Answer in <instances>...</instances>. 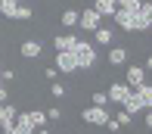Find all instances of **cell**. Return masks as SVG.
I'll return each mask as SVG.
<instances>
[{
    "instance_id": "obj_1",
    "label": "cell",
    "mask_w": 152,
    "mask_h": 134,
    "mask_svg": "<svg viewBox=\"0 0 152 134\" xmlns=\"http://www.w3.org/2000/svg\"><path fill=\"white\" fill-rule=\"evenodd\" d=\"M115 25L121 31H149L152 28V0H118L115 6Z\"/></svg>"
},
{
    "instance_id": "obj_2",
    "label": "cell",
    "mask_w": 152,
    "mask_h": 134,
    "mask_svg": "<svg viewBox=\"0 0 152 134\" xmlns=\"http://www.w3.org/2000/svg\"><path fill=\"white\" fill-rule=\"evenodd\" d=\"M152 106V87L149 84H140V87H134L127 94V100L121 103V109L124 112H130V115H137V112H146Z\"/></svg>"
},
{
    "instance_id": "obj_3",
    "label": "cell",
    "mask_w": 152,
    "mask_h": 134,
    "mask_svg": "<svg viewBox=\"0 0 152 134\" xmlns=\"http://www.w3.org/2000/svg\"><path fill=\"white\" fill-rule=\"evenodd\" d=\"M68 53H75V59H78V72H87V69L96 66V47L90 44V41H84V38L75 41V47Z\"/></svg>"
},
{
    "instance_id": "obj_4",
    "label": "cell",
    "mask_w": 152,
    "mask_h": 134,
    "mask_svg": "<svg viewBox=\"0 0 152 134\" xmlns=\"http://www.w3.org/2000/svg\"><path fill=\"white\" fill-rule=\"evenodd\" d=\"M109 112L106 106H87V109H81V122H87V125H96V128H102V125L109 122Z\"/></svg>"
},
{
    "instance_id": "obj_5",
    "label": "cell",
    "mask_w": 152,
    "mask_h": 134,
    "mask_svg": "<svg viewBox=\"0 0 152 134\" xmlns=\"http://www.w3.org/2000/svg\"><path fill=\"white\" fill-rule=\"evenodd\" d=\"M99 25H102V19H99V13H96L93 6H87V10L78 13V28H84V31H96Z\"/></svg>"
},
{
    "instance_id": "obj_6",
    "label": "cell",
    "mask_w": 152,
    "mask_h": 134,
    "mask_svg": "<svg viewBox=\"0 0 152 134\" xmlns=\"http://www.w3.org/2000/svg\"><path fill=\"white\" fill-rule=\"evenodd\" d=\"M56 72H65V75H75L78 72V59H75V53H68V50H62V53H56Z\"/></svg>"
},
{
    "instance_id": "obj_7",
    "label": "cell",
    "mask_w": 152,
    "mask_h": 134,
    "mask_svg": "<svg viewBox=\"0 0 152 134\" xmlns=\"http://www.w3.org/2000/svg\"><path fill=\"white\" fill-rule=\"evenodd\" d=\"M130 90H134V87H127L124 81H112V84H109V90H106V97H109V103H118V106H121V103L127 100Z\"/></svg>"
},
{
    "instance_id": "obj_8",
    "label": "cell",
    "mask_w": 152,
    "mask_h": 134,
    "mask_svg": "<svg viewBox=\"0 0 152 134\" xmlns=\"http://www.w3.org/2000/svg\"><path fill=\"white\" fill-rule=\"evenodd\" d=\"M37 125L31 122V112H16V122H12V131L10 134H34Z\"/></svg>"
},
{
    "instance_id": "obj_9",
    "label": "cell",
    "mask_w": 152,
    "mask_h": 134,
    "mask_svg": "<svg viewBox=\"0 0 152 134\" xmlns=\"http://www.w3.org/2000/svg\"><path fill=\"white\" fill-rule=\"evenodd\" d=\"M124 84H127V87H140V84H146V69H143V66H127V72H124Z\"/></svg>"
},
{
    "instance_id": "obj_10",
    "label": "cell",
    "mask_w": 152,
    "mask_h": 134,
    "mask_svg": "<svg viewBox=\"0 0 152 134\" xmlns=\"http://www.w3.org/2000/svg\"><path fill=\"white\" fill-rule=\"evenodd\" d=\"M127 59H130V50H127V47H109V53H106V62H109V66H124Z\"/></svg>"
},
{
    "instance_id": "obj_11",
    "label": "cell",
    "mask_w": 152,
    "mask_h": 134,
    "mask_svg": "<svg viewBox=\"0 0 152 134\" xmlns=\"http://www.w3.org/2000/svg\"><path fill=\"white\" fill-rule=\"evenodd\" d=\"M19 53H22L25 59H37V56L44 53V44H40V41H25V44L19 47Z\"/></svg>"
},
{
    "instance_id": "obj_12",
    "label": "cell",
    "mask_w": 152,
    "mask_h": 134,
    "mask_svg": "<svg viewBox=\"0 0 152 134\" xmlns=\"http://www.w3.org/2000/svg\"><path fill=\"white\" fill-rule=\"evenodd\" d=\"M115 6H118V0H96L93 10L99 13V19H112L115 16Z\"/></svg>"
},
{
    "instance_id": "obj_13",
    "label": "cell",
    "mask_w": 152,
    "mask_h": 134,
    "mask_svg": "<svg viewBox=\"0 0 152 134\" xmlns=\"http://www.w3.org/2000/svg\"><path fill=\"white\" fill-rule=\"evenodd\" d=\"M93 38H96V44H99V47H109V44L115 41V31H112L109 25H99V28L93 31Z\"/></svg>"
},
{
    "instance_id": "obj_14",
    "label": "cell",
    "mask_w": 152,
    "mask_h": 134,
    "mask_svg": "<svg viewBox=\"0 0 152 134\" xmlns=\"http://www.w3.org/2000/svg\"><path fill=\"white\" fill-rule=\"evenodd\" d=\"M75 41H78V34H56V38H53V47H56V53H62V50H72Z\"/></svg>"
},
{
    "instance_id": "obj_15",
    "label": "cell",
    "mask_w": 152,
    "mask_h": 134,
    "mask_svg": "<svg viewBox=\"0 0 152 134\" xmlns=\"http://www.w3.org/2000/svg\"><path fill=\"white\" fill-rule=\"evenodd\" d=\"M59 22H62V28H75L78 25V10H65L59 16Z\"/></svg>"
},
{
    "instance_id": "obj_16",
    "label": "cell",
    "mask_w": 152,
    "mask_h": 134,
    "mask_svg": "<svg viewBox=\"0 0 152 134\" xmlns=\"http://www.w3.org/2000/svg\"><path fill=\"white\" fill-rule=\"evenodd\" d=\"M16 6H19V0H0V16L12 19L16 16Z\"/></svg>"
},
{
    "instance_id": "obj_17",
    "label": "cell",
    "mask_w": 152,
    "mask_h": 134,
    "mask_svg": "<svg viewBox=\"0 0 152 134\" xmlns=\"http://www.w3.org/2000/svg\"><path fill=\"white\" fill-rule=\"evenodd\" d=\"M50 94L56 97V100H62V97H68V87L62 81H50Z\"/></svg>"
},
{
    "instance_id": "obj_18",
    "label": "cell",
    "mask_w": 152,
    "mask_h": 134,
    "mask_svg": "<svg viewBox=\"0 0 152 134\" xmlns=\"http://www.w3.org/2000/svg\"><path fill=\"white\" fill-rule=\"evenodd\" d=\"M31 16H34L31 6H22V3H19V6H16V16H12V19H19V22H28Z\"/></svg>"
},
{
    "instance_id": "obj_19",
    "label": "cell",
    "mask_w": 152,
    "mask_h": 134,
    "mask_svg": "<svg viewBox=\"0 0 152 134\" xmlns=\"http://www.w3.org/2000/svg\"><path fill=\"white\" fill-rule=\"evenodd\" d=\"M130 118H134V115H130V112H124V109H121L118 115H115V122H118L121 128H127V125H130Z\"/></svg>"
},
{
    "instance_id": "obj_20",
    "label": "cell",
    "mask_w": 152,
    "mask_h": 134,
    "mask_svg": "<svg viewBox=\"0 0 152 134\" xmlns=\"http://www.w3.org/2000/svg\"><path fill=\"white\" fill-rule=\"evenodd\" d=\"M102 128H106L109 134H118V131H121V125H118V122H115V118H109V122H106V125H102Z\"/></svg>"
},
{
    "instance_id": "obj_21",
    "label": "cell",
    "mask_w": 152,
    "mask_h": 134,
    "mask_svg": "<svg viewBox=\"0 0 152 134\" xmlns=\"http://www.w3.org/2000/svg\"><path fill=\"white\" fill-rule=\"evenodd\" d=\"M56 75H59L56 66H47V69H44V78H47V81H56Z\"/></svg>"
},
{
    "instance_id": "obj_22",
    "label": "cell",
    "mask_w": 152,
    "mask_h": 134,
    "mask_svg": "<svg viewBox=\"0 0 152 134\" xmlns=\"http://www.w3.org/2000/svg\"><path fill=\"white\" fill-rule=\"evenodd\" d=\"M106 103H109L106 94H93V103H90V106H106Z\"/></svg>"
},
{
    "instance_id": "obj_23",
    "label": "cell",
    "mask_w": 152,
    "mask_h": 134,
    "mask_svg": "<svg viewBox=\"0 0 152 134\" xmlns=\"http://www.w3.org/2000/svg\"><path fill=\"white\" fill-rule=\"evenodd\" d=\"M59 118H62V109H56V106H53L50 112H47V122H59Z\"/></svg>"
},
{
    "instance_id": "obj_24",
    "label": "cell",
    "mask_w": 152,
    "mask_h": 134,
    "mask_svg": "<svg viewBox=\"0 0 152 134\" xmlns=\"http://www.w3.org/2000/svg\"><path fill=\"white\" fill-rule=\"evenodd\" d=\"M6 103V87H3V81H0V106Z\"/></svg>"
}]
</instances>
